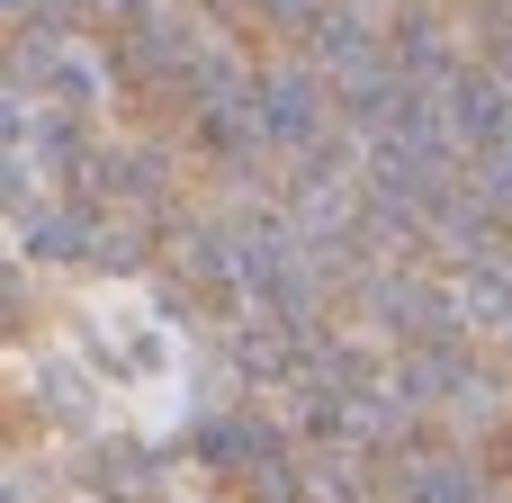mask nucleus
I'll use <instances>...</instances> for the list:
<instances>
[{"label":"nucleus","instance_id":"1","mask_svg":"<svg viewBox=\"0 0 512 503\" xmlns=\"http://www.w3.org/2000/svg\"><path fill=\"white\" fill-rule=\"evenodd\" d=\"M54 405H81L90 396V423H126V432H171L180 405H189V351L180 333L153 315L144 288H90L63 324V351H54Z\"/></svg>","mask_w":512,"mask_h":503}]
</instances>
